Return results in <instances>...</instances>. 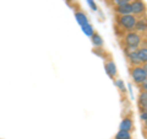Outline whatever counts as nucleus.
Returning a JSON list of instances; mask_svg holds the SVG:
<instances>
[{"mask_svg":"<svg viewBox=\"0 0 147 139\" xmlns=\"http://www.w3.org/2000/svg\"><path fill=\"white\" fill-rule=\"evenodd\" d=\"M137 18L135 15H123L117 17V24L124 30H135Z\"/></svg>","mask_w":147,"mask_h":139,"instance_id":"1","label":"nucleus"},{"mask_svg":"<svg viewBox=\"0 0 147 139\" xmlns=\"http://www.w3.org/2000/svg\"><path fill=\"white\" fill-rule=\"evenodd\" d=\"M124 41H125L126 47L136 49L141 44L142 40H141V37H140V35L137 33V32H127L126 36H125V38H124Z\"/></svg>","mask_w":147,"mask_h":139,"instance_id":"2","label":"nucleus"},{"mask_svg":"<svg viewBox=\"0 0 147 139\" xmlns=\"http://www.w3.org/2000/svg\"><path fill=\"white\" fill-rule=\"evenodd\" d=\"M131 76L135 84L141 85L147 79V74L145 72V69L142 68V65H139V67H134L131 69Z\"/></svg>","mask_w":147,"mask_h":139,"instance_id":"3","label":"nucleus"},{"mask_svg":"<svg viewBox=\"0 0 147 139\" xmlns=\"http://www.w3.org/2000/svg\"><path fill=\"white\" fill-rule=\"evenodd\" d=\"M125 55H126L129 63L132 64L134 67H139V65H141V64H142L139 54H137V49L125 47Z\"/></svg>","mask_w":147,"mask_h":139,"instance_id":"4","label":"nucleus"},{"mask_svg":"<svg viewBox=\"0 0 147 139\" xmlns=\"http://www.w3.org/2000/svg\"><path fill=\"white\" fill-rule=\"evenodd\" d=\"M131 7H132V15L135 16H142L146 12V5L142 0H132Z\"/></svg>","mask_w":147,"mask_h":139,"instance_id":"5","label":"nucleus"},{"mask_svg":"<svg viewBox=\"0 0 147 139\" xmlns=\"http://www.w3.org/2000/svg\"><path fill=\"white\" fill-rule=\"evenodd\" d=\"M104 69H105V73L108 74V76L110 79L115 78V75H117V67H115V63H114L112 59H105Z\"/></svg>","mask_w":147,"mask_h":139,"instance_id":"6","label":"nucleus"},{"mask_svg":"<svg viewBox=\"0 0 147 139\" xmlns=\"http://www.w3.org/2000/svg\"><path fill=\"white\" fill-rule=\"evenodd\" d=\"M114 11L118 16H123V15H131L132 14V7H131V3L130 4H125L121 6H115Z\"/></svg>","mask_w":147,"mask_h":139,"instance_id":"7","label":"nucleus"},{"mask_svg":"<svg viewBox=\"0 0 147 139\" xmlns=\"http://www.w3.org/2000/svg\"><path fill=\"white\" fill-rule=\"evenodd\" d=\"M132 128H134V124H132V119L130 117H125L121 121L120 123V129L121 131H126V132H130L132 131Z\"/></svg>","mask_w":147,"mask_h":139,"instance_id":"8","label":"nucleus"},{"mask_svg":"<svg viewBox=\"0 0 147 139\" xmlns=\"http://www.w3.org/2000/svg\"><path fill=\"white\" fill-rule=\"evenodd\" d=\"M91 40H92V44L94 46V47H102L103 46V38H102V36H100L99 33H97V32H94L93 35H92L91 37Z\"/></svg>","mask_w":147,"mask_h":139,"instance_id":"9","label":"nucleus"},{"mask_svg":"<svg viewBox=\"0 0 147 139\" xmlns=\"http://www.w3.org/2000/svg\"><path fill=\"white\" fill-rule=\"evenodd\" d=\"M75 17H76V21L79 22L81 27H82V26H85V25H87V24H90L87 16L85 15L84 12H81V11H77V12L75 14Z\"/></svg>","mask_w":147,"mask_h":139,"instance_id":"10","label":"nucleus"},{"mask_svg":"<svg viewBox=\"0 0 147 139\" xmlns=\"http://www.w3.org/2000/svg\"><path fill=\"white\" fill-rule=\"evenodd\" d=\"M135 30L136 31H147V18L145 17H141L140 20L136 21V25H135Z\"/></svg>","mask_w":147,"mask_h":139,"instance_id":"11","label":"nucleus"},{"mask_svg":"<svg viewBox=\"0 0 147 139\" xmlns=\"http://www.w3.org/2000/svg\"><path fill=\"white\" fill-rule=\"evenodd\" d=\"M139 106L142 108V111L147 110V92L141 91L139 95Z\"/></svg>","mask_w":147,"mask_h":139,"instance_id":"12","label":"nucleus"},{"mask_svg":"<svg viewBox=\"0 0 147 139\" xmlns=\"http://www.w3.org/2000/svg\"><path fill=\"white\" fill-rule=\"evenodd\" d=\"M137 54H139V57L141 59L142 64L147 63V47H141L137 49Z\"/></svg>","mask_w":147,"mask_h":139,"instance_id":"13","label":"nucleus"},{"mask_svg":"<svg viewBox=\"0 0 147 139\" xmlns=\"http://www.w3.org/2000/svg\"><path fill=\"white\" fill-rule=\"evenodd\" d=\"M115 139H131V134H130V132L119 129V132L115 134Z\"/></svg>","mask_w":147,"mask_h":139,"instance_id":"14","label":"nucleus"},{"mask_svg":"<svg viewBox=\"0 0 147 139\" xmlns=\"http://www.w3.org/2000/svg\"><path fill=\"white\" fill-rule=\"evenodd\" d=\"M82 31H84L85 33H86L87 36H90V37H92V35L94 33V30H93V27H92L91 24H87V25H85V26H82Z\"/></svg>","mask_w":147,"mask_h":139,"instance_id":"15","label":"nucleus"},{"mask_svg":"<svg viewBox=\"0 0 147 139\" xmlns=\"http://www.w3.org/2000/svg\"><path fill=\"white\" fill-rule=\"evenodd\" d=\"M112 1L114 6H121V5H125V4H130L132 0H112Z\"/></svg>","mask_w":147,"mask_h":139,"instance_id":"16","label":"nucleus"},{"mask_svg":"<svg viewBox=\"0 0 147 139\" xmlns=\"http://www.w3.org/2000/svg\"><path fill=\"white\" fill-rule=\"evenodd\" d=\"M87 3H88L90 7L92 9L93 11H97V5H96V3L93 1V0H87Z\"/></svg>","mask_w":147,"mask_h":139,"instance_id":"17","label":"nucleus"},{"mask_svg":"<svg viewBox=\"0 0 147 139\" xmlns=\"http://www.w3.org/2000/svg\"><path fill=\"white\" fill-rule=\"evenodd\" d=\"M117 86H118L120 90L125 91V86H124V82H123V80H120V79H119V80H117Z\"/></svg>","mask_w":147,"mask_h":139,"instance_id":"18","label":"nucleus"},{"mask_svg":"<svg viewBox=\"0 0 147 139\" xmlns=\"http://www.w3.org/2000/svg\"><path fill=\"white\" fill-rule=\"evenodd\" d=\"M140 118H141V121H146L147 119V112H145V111H141V113H140Z\"/></svg>","mask_w":147,"mask_h":139,"instance_id":"19","label":"nucleus"},{"mask_svg":"<svg viewBox=\"0 0 147 139\" xmlns=\"http://www.w3.org/2000/svg\"><path fill=\"white\" fill-rule=\"evenodd\" d=\"M140 86H141V90H142V91H146V92H147V79H146L144 82H142Z\"/></svg>","mask_w":147,"mask_h":139,"instance_id":"20","label":"nucleus"},{"mask_svg":"<svg viewBox=\"0 0 147 139\" xmlns=\"http://www.w3.org/2000/svg\"><path fill=\"white\" fill-rule=\"evenodd\" d=\"M142 68H144V69H145V72H146V74H147V63H145V64H144V65H142Z\"/></svg>","mask_w":147,"mask_h":139,"instance_id":"21","label":"nucleus"},{"mask_svg":"<svg viewBox=\"0 0 147 139\" xmlns=\"http://www.w3.org/2000/svg\"><path fill=\"white\" fill-rule=\"evenodd\" d=\"M145 127L147 128V119H146V121H145Z\"/></svg>","mask_w":147,"mask_h":139,"instance_id":"22","label":"nucleus"},{"mask_svg":"<svg viewBox=\"0 0 147 139\" xmlns=\"http://www.w3.org/2000/svg\"><path fill=\"white\" fill-rule=\"evenodd\" d=\"M141 111H142V110H141ZM145 112H147V110H145Z\"/></svg>","mask_w":147,"mask_h":139,"instance_id":"23","label":"nucleus"},{"mask_svg":"<svg viewBox=\"0 0 147 139\" xmlns=\"http://www.w3.org/2000/svg\"><path fill=\"white\" fill-rule=\"evenodd\" d=\"M146 139H147V134H146Z\"/></svg>","mask_w":147,"mask_h":139,"instance_id":"24","label":"nucleus"}]
</instances>
